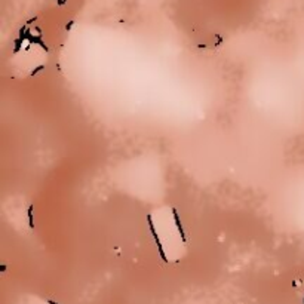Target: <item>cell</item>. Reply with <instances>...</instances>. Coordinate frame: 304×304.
I'll return each instance as SVG.
<instances>
[{
	"label": "cell",
	"mask_w": 304,
	"mask_h": 304,
	"mask_svg": "<svg viewBox=\"0 0 304 304\" xmlns=\"http://www.w3.org/2000/svg\"><path fill=\"white\" fill-rule=\"evenodd\" d=\"M147 221H149V227H150L151 236H153L154 242H156V245H157V249H159V254H160V257H162V260L165 261V263H168V257H166L165 251H163V246H162L160 240H159V236H157V232H156V228H154V224H153V218H151V215H147Z\"/></svg>",
	"instance_id": "1"
},
{
	"label": "cell",
	"mask_w": 304,
	"mask_h": 304,
	"mask_svg": "<svg viewBox=\"0 0 304 304\" xmlns=\"http://www.w3.org/2000/svg\"><path fill=\"white\" fill-rule=\"evenodd\" d=\"M172 214H174V221H175V226L178 228V232H180V237L183 242H185V233H184V228H183V224H181V219H180V215H178V211L175 208H172Z\"/></svg>",
	"instance_id": "2"
},
{
	"label": "cell",
	"mask_w": 304,
	"mask_h": 304,
	"mask_svg": "<svg viewBox=\"0 0 304 304\" xmlns=\"http://www.w3.org/2000/svg\"><path fill=\"white\" fill-rule=\"evenodd\" d=\"M27 215H28V226H30V228H34V221H33V205L28 206Z\"/></svg>",
	"instance_id": "3"
},
{
	"label": "cell",
	"mask_w": 304,
	"mask_h": 304,
	"mask_svg": "<svg viewBox=\"0 0 304 304\" xmlns=\"http://www.w3.org/2000/svg\"><path fill=\"white\" fill-rule=\"evenodd\" d=\"M21 43H22V40H21V39H19V40H16V46H15V54H16V52L19 50V46H21Z\"/></svg>",
	"instance_id": "4"
},
{
	"label": "cell",
	"mask_w": 304,
	"mask_h": 304,
	"mask_svg": "<svg viewBox=\"0 0 304 304\" xmlns=\"http://www.w3.org/2000/svg\"><path fill=\"white\" fill-rule=\"evenodd\" d=\"M43 68H45V65H40V67H37V68H36L33 73H31V76H33V74H36V73H39L40 70H43Z\"/></svg>",
	"instance_id": "5"
}]
</instances>
